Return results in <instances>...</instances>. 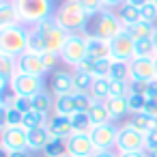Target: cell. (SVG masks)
Returning <instances> with one entry per match:
<instances>
[{"label":"cell","instance_id":"cell-1","mask_svg":"<svg viewBox=\"0 0 157 157\" xmlns=\"http://www.w3.org/2000/svg\"><path fill=\"white\" fill-rule=\"evenodd\" d=\"M54 20L60 28H65L69 35H88V15L84 13V9L80 7L78 0H63L60 7H56Z\"/></svg>","mask_w":157,"mask_h":157},{"label":"cell","instance_id":"cell-2","mask_svg":"<svg viewBox=\"0 0 157 157\" xmlns=\"http://www.w3.org/2000/svg\"><path fill=\"white\" fill-rule=\"evenodd\" d=\"M28 35L30 28L24 24L0 28V54H9L15 58L22 56L28 50Z\"/></svg>","mask_w":157,"mask_h":157},{"label":"cell","instance_id":"cell-3","mask_svg":"<svg viewBox=\"0 0 157 157\" xmlns=\"http://www.w3.org/2000/svg\"><path fill=\"white\" fill-rule=\"evenodd\" d=\"M15 7L20 11L22 24L33 28L45 17H52L56 13L54 0H15Z\"/></svg>","mask_w":157,"mask_h":157},{"label":"cell","instance_id":"cell-4","mask_svg":"<svg viewBox=\"0 0 157 157\" xmlns=\"http://www.w3.org/2000/svg\"><path fill=\"white\" fill-rule=\"evenodd\" d=\"M86 58V35H69L60 50V63L67 69H75Z\"/></svg>","mask_w":157,"mask_h":157},{"label":"cell","instance_id":"cell-5","mask_svg":"<svg viewBox=\"0 0 157 157\" xmlns=\"http://www.w3.org/2000/svg\"><path fill=\"white\" fill-rule=\"evenodd\" d=\"M9 90L17 97H35L39 95L41 90H45V82L43 78L39 75H30V73H22L17 71L13 78H11V84H9Z\"/></svg>","mask_w":157,"mask_h":157},{"label":"cell","instance_id":"cell-6","mask_svg":"<svg viewBox=\"0 0 157 157\" xmlns=\"http://www.w3.org/2000/svg\"><path fill=\"white\" fill-rule=\"evenodd\" d=\"M0 148L2 153L28 151V129L24 127H0Z\"/></svg>","mask_w":157,"mask_h":157},{"label":"cell","instance_id":"cell-7","mask_svg":"<svg viewBox=\"0 0 157 157\" xmlns=\"http://www.w3.org/2000/svg\"><path fill=\"white\" fill-rule=\"evenodd\" d=\"M33 28H39V30L45 35L48 52H54V54H60L63 45H65V43H67V39H69V33L56 24L54 15H52V17H45L43 22H39V24H37V26H33Z\"/></svg>","mask_w":157,"mask_h":157},{"label":"cell","instance_id":"cell-8","mask_svg":"<svg viewBox=\"0 0 157 157\" xmlns=\"http://www.w3.org/2000/svg\"><path fill=\"white\" fill-rule=\"evenodd\" d=\"M123 30H125V26H123L118 13L112 11V9H103V11L97 15V24H95V33H93V35H97V37H101V39H105V41H112V39H114L116 35H121Z\"/></svg>","mask_w":157,"mask_h":157},{"label":"cell","instance_id":"cell-9","mask_svg":"<svg viewBox=\"0 0 157 157\" xmlns=\"http://www.w3.org/2000/svg\"><path fill=\"white\" fill-rule=\"evenodd\" d=\"M118 131H121V127L116 123H101V125L93 127L90 140H93V144H95L97 151H116Z\"/></svg>","mask_w":157,"mask_h":157},{"label":"cell","instance_id":"cell-10","mask_svg":"<svg viewBox=\"0 0 157 157\" xmlns=\"http://www.w3.org/2000/svg\"><path fill=\"white\" fill-rule=\"evenodd\" d=\"M110 58L116 63H131L136 58V41L127 30H123L110 41Z\"/></svg>","mask_w":157,"mask_h":157},{"label":"cell","instance_id":"cell-11","mask_svg":"<svg viewBox=\"0 0 157 157\" xmlns=\"http://www.w3.org/2000/svg\"><path fill=\"white\" fill-rule=\"evenodd\" d=\"M118 153H136V151H146V136L129 127L127 123L118 131V142H116Z\"/></svg>","mask_w":157,"mask_h":157},{"label":"cell","instance_id":"cell-12","mask_svg":"<svg viewBox=\"0 0 157 157\" xmlns=\"http://www.w3.org/2000/svg\"><path fill=\"white\" fill-rule=\"evenodd\" d=\"M52 95H75V80H73V69H58L52 73L50 82Z\"/></svg>","mask_w":157,"mask_h":157},{"label":"cell","instance_id":"cell-13","mask_svg":"<svg viewBox=\"0 0 157 157\" xmlns=\"http://www.w3.org/2000/svg\"><path fill=\"white\" fill-rule=\"evenodd\" d=\"M17 69L22 73H30V75H39V78L48 75L43 58L39 54H33V52H24L22 56H17Z\"/></svg>","mask_w":157,"mask_h":157},{"label":"cell","instance_id":"cell-14","mask_svg":"<svg viewBox=\"0 0 157 157\" xmlns=\"http://www.w3.org/2000/svg\"><path fill=\"white\" fill-rule=\"evenodd\" d=\"M129 80H155V58H133L129 63Z\"/></svg>","mask_w":157,"mask_h":157},{"label":"cell","instance_id":"cell-15","mask_svg":"<svg viewBox=\"0 0 157 157\" xmlns=\"http://www.w3.org/2000/svg\"><path fill=\"white\" fill-rule=\"evenodd\" d=\"M86 58L99 63L110 58V41L97 37V35H86Z\"/></svg>","mask_w":157,"mask_h":157},{"label":"cell","instance_id":"cell-16","mask_svg":"<svg viewBox=\"0 0 157 157\" xmlns=\"http://www.w3.org/2000/svg\"><path fill=\"white\" fill-rule=\"evenodd\" d=\"M97 153L90 136H80V133H73L69 138V155L71 157H93Z\"/></svg>","mask_w":157,"mask_h":157},{"label":"cell","instance_id":"cell-17","mask_svg":"<svg viewBox=\"0 0 157 157\" xmlns=\"http://www.w3.org/2000/svg\"><path fill=\"white\" fill-rule=\"evenodd\" d=\"M52 133H50V129H48V125L45 127H39V129H30L28 131V151L30 153H43L45 151V146L52 142Z\"/></svg>","mask_w":157,"mask_h":157},{"label":"cell","instance_id":"cell-18","mask_svg":"<svg viewBox=\"0 0 157 157\" xmlns=\"http://www.w3.org/2000/svg\"><path fill=\"white\" fill-rule=\"evenodd\" d=\"M17 24H22V17L15 7V0H2L0 2V28L17 26Z\"/></svg>","mask_w":157,"mask_h":157},{"label":"cell","instance_id":"cell-19","mask_svg":"<svg viewBox=\"0 0 157 157\" xmlns=\"http://www.w3.org/2000/svg\"><path fill=\"white\" fill-rule=\"evenodd\" d=\"M48 129L54 138H71L73 136V125H71V118L67 116H52L50 123H48Z\"/></svg>","mask_w":157,"mask_h":157},{"label":"cell","instance_id":"cell-20","mask_svg":"<svg viewBox=\"0 0 157 157\" xmlns=\"http://www.w3.org/2000/svg\"><path fill=\"white\" fill-rule=\"evenodd\" d=\"M125 30L131 35L133 41H142V39H153V37H155V33H157V24H151V22H142V20H140V22L127 26Z\"/></svg>","mask_w":157,"mask_h":157},{"label":"cell","instance_id":"cell-21","mask_svg":"<svg viewBox=\"0 0 157 157\" xmlns=\"http://www.w3.org/2000/svg\"><path fill=\"white\" fill-rule=\"evenodd\" d=\"M78 108H75V101H73V95H56L54 97V114L52 116H71L75 114Z\"/></svg>","mask_w":157,"mask_h":157},{"label":"cell","instance_id":"cell-22","mask_svg":"<svg viewBox=\"0 0 157 157\" xmlns=\"http://www.w3.org/2000/svg\"><path fill=\"white\" fill-rule=\"evenodd\" d=\"M127 125L146 136V133H151L153 129H157V118H153V116H148V114H136V116H129Z\"/></svg>","mask_w":157,"mask_h":157},{"label":"cell","instance_id":"cell-23","mask_svg":"<svg viewBox=\"0 0 157 157\" xmlns=\"http://www.w3.org/2000/svg\"><path fill=\"white\" fill-rule=\"evenodd\" d=\"M26 52H33V54H48V41H45V35L39 30V28H30V35H28V50Z\"/></svg>","mask_w":157,"mask_h":157},{"label":"cell","instance_id":"cell-24","mask_svg":"<svg viewBox=\"0 0 157 157\" xmlns=\"http://www.w3.org/2000/svg\"><path fill=\"white\" fill-rule=\"evenodd\" d=\"M33 110L45 114V116H52L54 114V95H50L48 90H41L39 95L33 97Z\"/></svg>","mask_w":157,"mask_h":157},{"label":"cell","instance_id":"cell-25","mask_svg":"<svg viewBox=\"0 0 157 157\" xmlns=\"http://www.w3.org/2000/svg\"><path fill=\"white\" fill-rule=\"evenodd\" d=\"M71 118V125H73V133H80V136H90L93 131V121L88 116V112H75L69 116Z\"/></svg>","mask_w":157,"mask_h":157},{"label":"cell","instance_id":"cell-26","mask_svg":"<svg viewBox=\"0 0 157 157\" xmlns=\"http://www.w3.org/2000/svg\"><path fill=\"white\" fill-rule=\"evenodd\" d=\"M45 157H71L69 155V140L67 138H52V142L43 151Z\"/></svg>","mask_w":157,"mask_h":157},{"label":"cell","instance_id":"cell-27","mask_svg":"<svg viewBox=\"0 0 157 157\" xmlns=\"http://www.w3.org/2000/svg\"><path fill=\"white\" fill-rule=\"evenodd\" d=\"M88 95L95 101H105L110 97V78H95L93 84H90Z\"/></svg>","mask_w":157,"mask_h":157},{"label":"cell","instance_id":"cell-28","mask_svg":"<svg viewBox=\"0 0 157 157\" xmlns=\"http://www.w3.org/2000/svg\"><path fill=\"white\" fill-rule=\"evenodd\" d=\"M88 116L93 121V125H101V123H114L110 116V110L105 105V101H95L88 110Z\"/></svg>","mask_w":157,"mask_h":157},{"label":"cell","instance_id":"cell-29","mask_svg":"<svg viewBox=\"0 0 157 157\" xmlns=\"http://www.w3.org/2000/svg\"><path fill=\"white\" fill-rule=\"evenodd\" d=\"M105 105L110 110V116L112 121H121L129 114V105H127V99H118V97H110L105 99Z\"/></svg>","mask_w":157,"mask_h":157},{"label":"cell","instance_id":"cell-30","mask_svg":"<svg viewBox=\"0 0 157 157\" xmlns=\"http://www.w3.org/2000/svg\"><path fill=\"white\" fill-rule=\"evenodd\" d=\"M50 118L52 116H45V114H41V112H37V110H30V112H26L24 114V121H22V127L24 129H39V127H45L48 123H50Z\"/></svg>","mask_w":157,"mask_h":157},{"label":"cell","instance_id":"cell-31","mask_svg":"<svg viewBox=\"0 0 157 157\" xmlns=\"http://www.w3.org/2000/svg\"><path fill=\"white\" fill-rule=\"evenodd\" d=\"M116 13H118V17H121V22H123L125 28L131 26V24H136V22H140V9L133 7V5H129V2H125Z\"/></svg>","mask_w":157,"mask_h":157},{"label":"cell","instance_id":"cell-32","mask_svg":"<svg viewBox=\"0 0 157 157\" xmlns=\"http://www.w3.org/2000/svg\"><path fill=\"white\" fill-rule=\"evenodd\" d=\"M17 58L15 56H9V54H0V75L11 80L15 73H17Z\"/></svg>","mask_w":157,"mask_h":157},{"label":"cell","instance_id":"cell-33","mask_svg":"<svg viewBox=\"0 0 157 157\" xmlns=\"http://www.w3.org/2000/svg\"><path fill=\"white\" fill-rule=\"evenodd\" d=\"M127 105H129V116L144 114V110H146V105H148V99H146L144 95L129 93V97H127Z\"/></svg>","mask_w":157,"mask_h":157},{"label":"cell","instance_id":"cell-34","mask_svg":"<svg viewBox=\"0 0 157 157\" xmlns=\"http://www.w3.org/2000/svg\"><path fill=\"white\" fill-rule=\"evenodd\" d=\"M136 58H157V50H155L153 39L136 41Z\"/></svg>","mask_w":157,"mask_h":157},{"label":"cell","instance_id":"cell-35","mask_svg":"<svg viewBox=\"0 0 157 157\" xmlns=\"http://www.w3.org/2000/svg\"><path fill=\"white\" fill-rule=\"evenodd\" d=\"M22 121H24V114L15 105L2 112V127H22Z\"/></svg>","mask_w":157,"mask_h":157},{"label":"cell","instance_id":"cell-36","mask_svg":"<svg viewBox=\"0 0 157 157\" xmlns=\"http://www.w3.org/2000/svg\"><path fill=\"white\" fill-rule=\"evenodd\" d=\"M131 93L129 82H121V80H110V97H118V99H127ZM108 97V99H110Z\"/></svg>","mask_w":157,"mask_h":157},{"label":"cell","instance_id":"cell-37","mask_svg":"<svg viewBox=\"0 0 157 157\" xmlns=\"http://www.w3.org/2000/svg\"><path fill=\"white\" fill-rule=\"evenodd\" d=\"M110 80H121V82H129V63H116L110 69Z\"/></svg>","mask_w":157,"mask_h":157},{"label":"cell","instance_id":"cell-38","mask_svg":"<svg viewBox=\"0 0 157 157\" xmlns=\"http://www.w3.org/2000/svg\"><path fill=\"white\" fill-rule=\"evenodd\" d=\"M73 80H75V93H86L90 90V84H93V75L88 73H82V71H73Z\"/></svg>","mask_w":157,"mask_h":157},{"label":"cell","instance_id":"cell-39","mask_svg":"<svg viewBox=\"0 0 157 157\" xmlns=\"http://www.w3.org/2000/svg\"><path fill=\"white\" fill-rule=\"evenodd\" d=\"M80 2V7L84 9V13L88 15V17H97L105 7H103V0H78Z\"/></svg>","mask_w":157,"mask_h":157},{"label":"cell","instance_id":"cell-40","mask_svg":"<svg viewBox=\"0 0 157 157\" xmlns=\"http://www.w3.org/2000/svg\"><path fill=\"white\" fill-rule=\"evenodd\" d=\"M73 101H75L78 112H88L90 105L95 103V99H93L90 95H86V93H75V95H73Z\"/></svg>","mask_w":157,"mask_h":157},{"label":"cell","instance_id":"cell-41","mask_svg":"<svg viewBox=\"0 0 157 157\" xmlns=\"http://www.w3.org/2000/svg\"><path fill=\"white\" fill-rule=\"evenodd\" d=\"M140 20H142V22H151V24H157V9H155V5H153V2L144 5V7L140 9Z\"/></svg>","mask_w":157,"mask_h":157},{"label":"cell","instance_id":"cell-42","mask_svg":"<svg viewBox=\"0 0 157 157\" xmlns=\"http://www.w3.org/2000/svg\"><path fill=\"white\" fill-rule=\"evenodd\" d=\"M43 58V65H45V69H48V73L52 71H58V63H60V54H54V52H48V54H43L41 56Z\"/></svg>","mask_w":157,"mask_h":157},{"label":"cell","instance_id":"cell-43","mask_svg":"<svg viewBox=\"0 0 157 157\" xmlns=\"http://www.w3.org/2000/svg\"><path fill=\"white\" fill-rule=\"evenodd\" d=\"M73 71H82V73H88V75H93V78H95V75H97V63H95V60H90V58H84V60L73 69Z\"/></svg>","mask_w":157,"mask_h":157},{"label":"cell","instance_id":"cell-44","mask_svg":"<svg viewBox=\"0 0 157 157\" xmlns=\"http://www.w3.org/2000/svg\"><path fill=\"white\" fill-rule=\"evenodd\" d=\"M112 65H114V60H112V58L99 60V63H97V75H95V78H108V75H110Z\"/></svg>","mask_w":157,"mask_h":157},{"label":"cell","instance_id":"cell-45","mask_svg":"<svg viewBox=\"0 0 157 157\" xmlns=\"http://www.w3.org/2000/svg\"><path fill=\"white\" fill-rule=\"evenodd\" d=\"M13 105H15L22 114H26V112L33 110V99H30V97H17V95H15V103H13Z\"/></svg>","mask_w":157,"mask_h":157},{"label":"cell","instance_id":"cell-46","mask_svg":"<svg viewBox=\"0 0 157 157\" xmlns=\"http://www.w3.org/2000/svg\"><path fill=\"white\" fill-rule=\"evenodd\" d=\"M129 88H131V93H136V95H144V97H146L148 82H144V80H129Z\"/></svg>","mask_w":157,"mask_h":157},{"label":"cell","instance_id":"cell-47","mask_svg":"<svg viewBox=\"0 0 157 157\" xmlns=\"http://www.w3.org/2000/svg\"><path fill=\"white\" fill-rule=\"evenodd\" d=\"M146 151H157V129L146 133Z\"/></svg>","mask_w":157,"mask_h":157},{"label":"cell","instance_id":"cell-48","mask_svg":"<svg viewBox=\"0 0 157 157\" xmlns=\"http://www.w3.org/2000/svg\"><path fill=\"white\" fill-rule=\"evenodd\" d=\"M146 99H148V101H157V80H151V82H148Z\"/></svg>","mask_w":157,"mask_h":157},{"label":"cell","instance_id":"cell-49","mask_svg":"<svg viewBox=\"0 0 157 157\" xmlns=\"http://www.w3.org/2000/svg\"><path fill=\"white\" fill-rule=\"evenodd\" d=\"M127 0H103V7L105 9H112V11H118Z\"/></svg>","mask_w":157,"mask_h":157},{"label":"cell","instance_id":"cell-50","mask_svg":"<svg viewBox=\"0 0 157 157\" xmlns=\"http://www.w3.org/2000/svg\"><path fill=\"white\" fill-rule=\"evenodd\" d=\"M144 114H148V116H153V118H157V101H148V105H146V110H144Z\"/></svg>","mask_w":157,"mask_h":157},{"label":"cell","instance_id":"cell-51","mask_svg":"<svg viewBox=\"0 0 157 157\" xmlns=\"http://www.w3.org/2000/svg\"><path fill=\"white\" fill-rule=\"evenodd\" d=\"M93 157H121L118 151H97Z\"/></svg>","mask_w":157,"mask_h":157},{"label":"cell","instance_id":"cell-52","mask_svg":"<svg viewBox=\"0 0 157 157\" xmlns=\"http://www.w3.org/2000/svg\"><path fill=\"white\" fill-rule=\"evenodd\" d=\"M121 157H148L146 151H136V153H118Z\"/></svg>","mask_w":157,"mask_h":157},{"label":"cell","instance_id":"cell-53","mask_svg":"<svg viewBox=\"0 0 157 157\" xmlns=\"http://www.w3.org/2000/svg\"><path fill=\"white\" fill-rule=\"evenodd\" d=\"M127 2H129V5H133V7H138V9H142L144 5H148V2H151V0H127Z\"/></svg>","mask_w":157,"mask_h":157},{"label":"cell","instance_id":"cell-54","mask_svg":"<svg viewBox=\"0 0 157 157\" xmlns=\"http://www.w3.org/2000/svg\"><path fill=\"white\" fill-rule=\"evenodd\" d=\"M5 157H30V151H20V153H7Z\"/></svg>","mask_w":157,"mask_h":157},{"label":"cell","instance_id":"cell-55","mask_svg":"<svg viewBox=\"0 0 157 157\" xmlns=\"http://www.w3.org/2000/svg\"><path fill=\"white\" fill-rule=\"evenodd\" d=\"M146 155L148 157H157V151H146Z\"/></svg>","mask_w":157,"mask_h":157},{"label":"cell","instance_id":"cell-56","mask_svg":"<svg viewBox=\"0 0 157 157\" xmlns=\"http://www.w3.org/2000/svg\"><path fill=\"white\" fill-rule=\"evenodd\" d=\"M153 43H155V50H157V33H155V37H153Z\"/></svg>","mask_w":157,"mask_h":157},{"label":"cell","instance_id":"cell-57","mask_svg":"<svg viewBox=\"0 0 157 157\" xmlns=\"http://www.w3.org/2000/svg\"><path fill=\"white\" fill-rule=\"evenodd\" d=\"M155 80H157V58H155Z\"/></svg>","mask_w":157,"mask_h":157},{"label":"cell","instance_id":"cell-58","mask_svg":"<svg viewBox=\"0 0 157 157\" xmlns=\"http://www.w3.org/2000/svg\"><path fill=\"white\" fill-rule=\"evenodd\" d=\"M151 2H153V5H155V9H157V0H151Z\"/></svg>","mask_w":157,"mask_h":157}]
</instances>
